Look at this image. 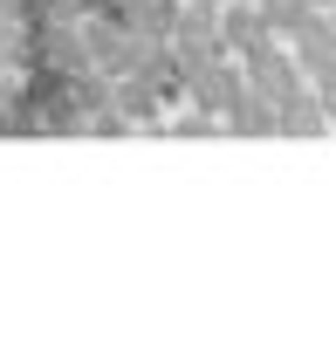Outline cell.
Here are the masks:
<instances>
[{"label": "cell", "instance_id": "1", "mask_svg": "<svg viewBox=\"0 0 336 357\" xmlns=\"http://www.w3.org/2000/svg\"><path fill=\"white\" fill-rule=\"evenodd\" d=\"M240 83L254 89V96H268V103H282L289 89H302V69H295V55H289V42H275V35H261V42H247L240 55Z\"/></svg>", "mask_w": 336, "mask_h": 357}, {"label": "cell", "instance_id": "2", "mask_svg": "<svg viewBox=\"0 0 336 357\" xmlns=\"http://www.w3.org/2000/svg\"><path fill=\"white\" fill-rule=\"evenodd\" d=\"M289 55H295V69H302V83H323V76H336V21L323 14L316 28H302L289 42Z\"/></svg>", "mask_w": 336, "mask_h": 357}, {"label": "cell", "instance_id": "3", "mask_svg": "<svg viewBox=\"0 0 336 357\" xmlns=\"http://www.w3.org/2000/svg\"><path fill=\"white\" fill-rule=\"evenodd\" d=\"M323 131H330V117H323V103H316L309 83L275 103V137H323Z\"/></svg>", "mask_w": 336, "mask_h": 357}, {"label": "cell", "instance_id": "4", "mask_svg": "<svg viewBox=\"0 0 336 357\" xmlns=\"http://www.w3.org/2000/svg\"><path fill=\"white\" fill-rule=\"evenodd\" d=\"M220 117H227L220 131H234V137H275V103H268V96H254V89H240Z\"/></svg>", "mask_w": 336, "mask_h": 357}, {"label": "cell", "instance_id": "5", "mask_svg": "<svg viewBox=\"0 0 336 357\" xmlns=\"http://www.w3.org/2000/svg\"><path fill=\"white\" fill-rule=\"evenodd\" d=\"M316 89V103H323V117H330V131H336V76H323V83H309Z\"/></svg>", "mask_w": 336, "mask_h": 357}, {"label": "cell", "instance_id": "6", "mask_svg": "<svg viewBox=\"0 0 336 357\" xmlns=\"http://www.w3.org/2000/svg\"><path fill=\"white\" fill-rule=\"evenodd\" d=\"M171 7H178V14H220L227 0H171Z\"/></svg>", "mask_w": 336, "mask_h": 357}, {"label": "cell", "instance_id": "7", "mask_svg": "<svg viewBox=\"0 0 336 357\" xmlns=\"http://www.w3.org/2000/svg\"><path fill=\"white\" fill-rule=\"evenodd\" d=\"M330 21H336V0H330Z\"/></svg>", "mask_w": 336, "mask_h": 357}]
</instances>
